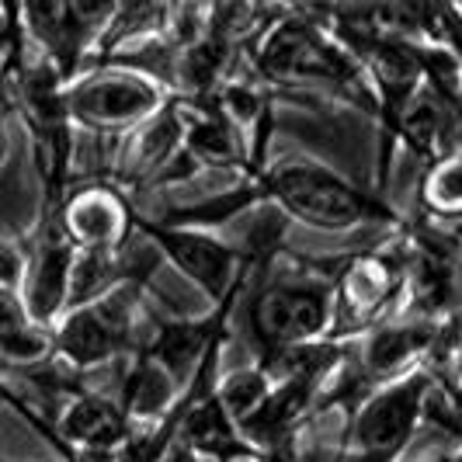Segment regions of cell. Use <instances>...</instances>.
Masks as SVG:
<instances>
[{
	"instance_id": "cell-18",
	"label": "cell",
	"mask_w": 462,
	"mask_h": 462,
	"mask_svg": "<svg viewBox=\"0 0 462 462\" xmlns=\"http://www.w3.org/2000/svg\"><path fill=\"white\" fill-rule=\"evenodd\" d=\"M435 345H439L435 324L383 327V330H372V337L365 341L362 365H365V375H393L400 365H407L411 358L424 355Z\"/></svg>"
},
{
	"instance_id": "cell-32",
	"label": "cell",
	"mask_w": 462,
	"mask_h": 462,
	"mask_svg": "<svg viewBox=\"0 0 462 462\" xmlns=\"http://www.w3.org/2000/svg\"><path fill=\"white\" fill-rule=\"evenodd\" d=\"M4 32H7V28H4V22H0V39H4Z\"/></svg>"
},
{
	"instance_id": "cell-3",
	"label": "cell",
	"mask_w": 462,
	"mask_h": 462,
	"mask_svg": "<svg viewBox=\"0 0 462 462\" xmlns=\"http://www.w3.org/2000/svg\"><path fill=\"white\" fill-rule=\"evenodd\" d=\"M254 67L272 80H330L341 88L358 84V69L345 46L324 35L320 24L282 18L257 35Z\"/></svg>"
},
{
	"instance_id": "cell-16",
	"label": "cell",
	"mask_w": 462,
	"mask_h": 462,
	"mask_svg": "<svg viewBox=\"0 0 462 462\" xmlns=\"http://www.w3.org/2000/svg\"><path fill=\"white\" fill-rule=\"evenodd\" d=\"M185 153V125L174 105H163L153 118L143 122V129L133 139L129 161H125V178L143 181V178H163L167 167Z\"/></svg>"
},
{
	"instance_id": "cell-19",
	"label": "cell",
	"mask_w": 462,
	"mask_h": 462,
	"mask_svg": "<svg viewBox=\"0 0 462 462\" xmlns=\"http://www.w3.org/2000/svg\"><path fill=\"white\" fill-rule=\"evenodd\" d=\"M257 202H264V191H261V185L251 178V185L223 191V195H216V199H208V202H199V206H191V208H178V212H171L163 223H167V226H188V230L223 226V223H230L233 216L247 212V208L257 206Z\"/></svg>"
},
{
	"instance_id": "cell-21",
	"label": "cell",
	"mask_w": 462,
	"mask_h": 462,
	"mask_svg": "<svg viewBox=\"0 0 462 462\" xmlns=\"http://www.w3.org/2000/svg\"><path fill=\"white\" fill-rule=\"evenodd\" d=\"M420 202L431 216L459 219L462 216V153H448L441 161H431L420 181Z\"/></svg>"
},
{
	"instance_id": "cell-17",
	"label": "cell",
	"mask_w": 462,
	"mask_h": 462,
	"mask_svg": "<svg viewBox=\"0 0 462 462\" xmlns=\"http://www.w3.org/2000/svg\"><path fill=\"white\" fill-rule=\"evenodd\" d=\"M174 407L178 383L150 355H139L122 383V414L129 420H163Z\"/></svg>"
},
{
	"instance_id": "cell-27",
	"label": "cell",
	"mask_w": 462,
	"mask_h": 462,
	"mask_svg": "<svg viewBox=\"0 0 462 462\" xmlns=\"http://www.w3.org/2000/svg\"><path fill=\"white\" fill-rule=\"evenodd\" d=\"M18 282H24L22 254H18L11 244H4V240H0V289H4V292H14V289H18Z\"/></svg>"
},
{
	"instance_id": "cell-30",
	"label": "cell",
	"mask_w": 462,
	"mask_h": 462,
	"mask_svg": "<svg viewBox=\"0 0 462 462\" xmlns=\"http://www.w3.org/2000/svg\"><path fill=\"white\" fill-rule=\"evenodd\" d=\"M439 462H462V452H456V456H445V459H439Z\"/></svg>"
},
{
	"instance_id": "cell-10",
	"label": "cell",
	"mask_w": 462,
	"mask_h": 462,
	"mask_svg": "<svg viewBox=\"0 0 462 462\" xmlns=\"http://www.w3.org/2000/svg\"><path fill=\"white\" fill-rule=\"evenodd\" d=\"M77 247L69 244L60 226H52L32 264L24 268V310L39 327L52 324L63 306H69V275H73Z\"/></svg>"
},
{
	"instance_id": "cell-26",
	"label": "cell",
	"mask_w": 462,
	"mask_h": 462,
	"mask_svg": "<svg viewBox=\"0 0 462 462\" xmlns=\"http://www.w3.org/2000/svg\"><path fill=\"white\" fill-rule=\"evenodd\" d=\"M424 414L431 417L435 424H441L445 431H452V435L462 439V386L445 390V393H439V390L431 386V393L424 400Z\"/></svg>"
},
{
	"instance_id": "cell-11",
	"label": "cell",
	"mask_w": 462,
	"mask_h": 462,
	"mask_svg": "<svg viewBox=\"0 0 462 462\" xmlns=\"http://www.w3.org/2000/svg\"><path fill=\"white\" fill-rule=\"evenodd\" d=\"M233 300H236V292H233L230 300L219 302L216 317H208V320H195V324H163L161 330L153 334V345H150L146 355H150L174 383H181L185 375H195L199 365L206 362L208 351L219 345Z\"/></svg>"
},
{
	"instance_id": "cell-1",
	"label": "cell",
	"mask_w": 462,
	"mask_h": 462,
	"mask_svg": "<svg viewBox=\"0 0 462 462\" xmlns=\"http://www.w3.org/2000/svg\"><path fill=\"white\" fill-rule=\"evenodd\" d=\"M254 181L264 191V202L317 230H347L369 219H386V223L396 219L393 208L379 195L355 188L317 163H285L275 171H264Z\"/></svg>"
},
{
	"instance_id": "cell-13",
	"label": "cell",
	"mask_w": 462,
	"mask_h": 462,
	"mask_svg": "<svg viewBox=\"0 0 462 462\" xmlns=\"http://www.w3.org/2000/svg\"><path fill=\"white\" fill-rule=\"evenodd\" d=\"M60 431L80 452H105L116 456L122 441L129 439V417L108 396L77 393L60 417Z\"/></svg>"
},
{
	"instance_id": "cell-31",
	"label": "cell",
	"mask_w": 462,
	"mask_h": 462,
	"mask_svg": "<svg viewBox=\"0 0 462 462\" xmlns=\"http://www.w3.org/2000/svg\"><path fill=\"white\" fill-rule=\"evenodd\" d=\"M236 462H257L254 456H247V459H236Z\"/></svg>"
},
{
	"instance_id": "cell-4",
	"label": "cell",
	"mask_w": 462,
	"mask_h": 462,
	"mask_svg": "<svg viewBox=\"0 0 462 462\" xmlns=\"http://www.w3.org/2000/svg\"><path fill=\"white\" fill-rule=\"evenodd\" d=\"M431 379L424 372H411L390 383L386 390L372 393L351 424V462H393L407 439L414 435L424 414V400L431 393Z\"/></svg>"
},
{
	"instance_id": "cell-14",
	"label": "cell",
	"mask_w": 462,
	"mask_h": 462,
	"mask_svg": "<svg viewBox=\"0 0 462 462\" xmlns=\"http://www.w3.org/2000/svg\"><path fill=\"white\" fill-rule=\"evenodd\" d=\"M178 435H185L191 452L208 456V459L216 462H236L254 456V448L240 439L236 424L219 407L216 393H195L191 390L185 396V420H181Z\"/></svg>"
},
{
	"instance_id": "cell-28",
	"label": "cell",
	"mask_w": 462,
	"mask_h": 462,
	"mask_svg": "<svg viewBox=\"0 0 462 462\" xmlns=\"http://www.w3.org/2000/svg\"><path fill=\"white\" fill-rule=\"evenodd\" d=\"M439 345L448 347L452 355H462V302L448 313V320L439 327ZM435 345V347H439Z\"/></svg>"
},
{
	"instance_id": "cell-23",
	"label": "cell",
	"mask_w": 462,
	"mask_h": 462,
	"mask_svg": "<svg viewBox=\"0 0 462 462\" xmlns=\"http://www.w3.org/2000/svg\"><path fill=\"white\" fill-rule=\"evenodd\" d=\"M420 52V80L424 91H431L448 108L462 112V60H456L441 46H417Z\"/></svg>"
},
{
	"instance_id": "cell-33",
	"label": "cell",
	"mask_w": 462,
	"mask_h": 462,
	"mask_svg": "<svg viewBox=\"0 0 462 462\" xmlns=\"http://www.w3.org/2000/svg\"><path fill=\"white\" fill-rule=\"evenodd\" d=\"M459 153H462V139H459Z\"/></svg>"
},
{
	"instance_id": "cell-22",
	"label": "cell",
	"mask_w": 462,
	"mask_h": 462,
	"mask_svg": "<svg viewBox=\"0 0 462 462\" xmlns=\"http://www.w3.org/2000/svg\"><path fill=\"white\" fill-rule=\"evenodd\" d=\"M272 386L275 383L268 379V372L257 365V369H244L226 375L219 383V390H216V400H219V407L226 411V417H230L233 424H244L268 400Z\"/></svg>"
},
{
	"instance_id": "cell-2",
	"label": "cell",
	"mask_w": 462,
	"mask_h": 462,
	"mask_svg": "<svg viewBox=\"0 0 462 462\" xmlns=\"http://www.w3.org/2000/svg\"><path fill=\"white\" fill-rule=\"evenodd\" d=\"M334 324V289L313 278H278L251 302V334L264 358L313 345Z\"/></svg>"
},
{
	"instance_id": "cell-7",
	"label": "cell",
	"mask_w": 462,
	"mask_h": 462,
	"mask_svg": "<svg viewBox=\"0 0 462 462\" xmlns=\"http://www.w3.org/2000/svg\"><path fill=\"white\" fill-rule=\"evenodd\" d=\"M139 230L153 240L178 272H185L195 285H202L212 300H230L240 289V254L230 251L223 240H216L206 230H188V226H167V223H146L139 219Z\"/></svg>"
},
{
	"instance_id": "cell-24",
	"label": "cell",
	"mask_w": 462,
	"mask_h": 462,
	"mask_svg": "<svg viewBox=\"0 0 462 462\" xmlns=\"http://www.w3.org/2000/svg\"><path fill=\"white\" fill-rule=\"evenodd\" d=\"M52 351V334L35 320H18V324L0 327V358L18 362V365H32L42 362Z\"/></svg>"
},
{
	"instance_id": "cell-12",
	"label": "cell",
	"mask_w": 462,
	"mask_h": 462,
	"mask_svg": "<svg viewBox=\"0 0 462 462\" xmlns=\"http://www.w3.org/2000/svg\"><path fill=\"white\" fill-rule=\"evenodd\" d=\"M396 136H403V143L417 150L420 157L428 161H441L448 153L459 150V139H462V112L448 108L445 101H439L431 91H420L414 94V101L400 112L393 125Z\"/></svg>"
},
{
	"instance_id": "cell-9",
	"label": "cell",
	"mask_w": 462,
	"mask_h": 462,
	"mask_svg": "<svg viewBox=\"0 0 462 462\" xmlns=\"http://www.w3.org/2000/svg\"><path fill=\"white\" fill-rule=\"evenodd\" d=\"M129 219V206L112 188H84L63 202L60 230L77 251H118Z\"/></svg>"
},
{
	"instance_id": "cell-5",
	"label": "cell",
	"mask_w": 462,
	"mask_h": 462,
	"mask_svg": "<svg viewBox=\"0 0 462 462\" xmlns=\"http://www.w3.org/2000/svg\"><path fill=\"white\" fill-rule=\"evenodd\" d=\"M133 285H116L91 306H77L60 320L52 334V351L67 358L73 369H91L112 362L118 351L129 347L133 334Z\"/></svg>"
},
{
	"instance_id": "cell-25",
	"label": "cell",
	"mask_w": 462,
	"mask_h": 462,
	"mask_svg": "<svg viewBox=\"0 0 462 462\" xmlns=\"http://www.w3.org/2000/svg\"><path fill=\"white\" fill-rule=\"evenodd\" d=\"M163 18H167V11H163V7H153V4H133V7H125V11L116 7L112 24H108V46H122L125 39H133L139 32L157 28Z\"/></svg>"
},
{
	"instance_id": "cell-29",
	"label": "cell",
	"mask_w": 462,
	"mask_h": 462,
	"mask_svg": "<svg viewBox=\"0 0 462 462\" xmlns=\"http://www.w3.org/2000/svg\"><path fill=\"white\" fill-rule=\"evenodd\" d=\"M4 161H7V139L0 133V167H4Z\"/></svg>"
},
{
	"instance_id": "cell-20",
	"label": "cell",
	"mask_w": 462,
	"mask_h": 462,
	"mask_svg": "<svg viewBox=\"0 0 462 462\" xmlns=\"http://www.w3.org/2000/svg\"><path fill=\"white\" fill-rule=\"evenodd\" d=\"M226 60H230V42H223L212 32L206 39H199L195 46H188L178 63V77L185 84L188 97H212V88L219 84Z\"/></svg>"
},
{
	"instance_id": "cell-15",
	"label": "cell",
	"mask_w": 462,
	"mask_h": 462,
	"mask_svg": "<svg viewBox=\"0 0 462 462\" xmlns=\"http://www.w3.org/2000/svg\"><path fill=\"white\" fill-rule=\"evenodd\" d=\"M403 282H411L417 310L439 317L456 300V257L445 244L420 233L414 240V251L403 254Z\"/></svg>"
},
{
	"instance_id": "cell-6",
	"label": "cell",
	"mask_w": 462,
	"mask_h": 462,
	"mask_svg": "<svg viewBox=\"0 0 462 462\" xmlns=\"http://www.w3.org/2000/svg\"><path fill=\"white\" fill-rule=\"evenodd\" d=\"M163 108V91L157 80L133 69H105L67 91V112L88 129H125L153 118Z\"/></svg>"
},
{
	"instance_id": "cell-8",
	"label": "cell",
	"mask_w": 462,
	"mask_h": 462,
	"mask_svg": "<svg viewBox=\"0 0 462 462\" xmlns=\"http://www.w3.org/2000/svg\"><path fill=\"white\" fill-rule=\"evenodd\" d=\"M403 285V254H355L345 261L334 285V313L351 324H369Z\"/></svg>"
}]
</instances>
